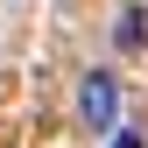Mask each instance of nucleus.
Masks as SVG:
<instances>
[{"instance_id": "f257e3e1", "label": "nucleus", "mask_w": 148, "mask_h": 148, "mask_svg": "<svg viewBox=\"0 0 148 148\" xmlns=\"http://www.w3.org/2000/svg\"><path fill=\"white\" fill-rule=\"evenodd\" d=\"M78 120L92 127V134H113V120H120V85H113V71H85V85H78Z\"/></svg>"}, {"instance_id": "f03ea898", "label": "nucleus", "mask_w": 148, "mask_h": 148, "mask_svg": "<svg viewBox=\"0 0 148 148\" xmlns=\"http://www.w3.org/2000/svg\"><path fill=\"white\" fill-rule=\"evenodd\" d=\"M141 21H148L141 7H127V14H120V28H113V35H120V49H141V35H148Z\"/></svg>"}]
</instances>
